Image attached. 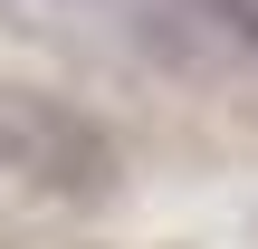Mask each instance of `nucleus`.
Here are the masks:
<instances>
[{
    "mask_svg": "<svg viewBox=\"0 0 258 249\" xmlns=\"http://www.w3.org/2000/svg\"><path fill=\"white\" fill-rule=\"evenodd\" d=\"M191 10H201L211 29H230L239 48H258V0H191Z\"/></svg>",
    "mask_w": 258,
    "mask_h": 249,
    "instance_id": "obj_2",
    "label": "nucleus"
},
{
    "mask_svg": "<svg viewBox=\"0 0 258 249\" xmlns=\"http://www.w3.org/2000/svg\"><path fill=\"white\" fill-rule=\"evenodd\" d=\"M0 173L57 202H96L115 182V134L48 86H0Z\"/></svg>",
    "mask_w": 258,
    "mask_h": 249,
    "instance_id": "obj_1",
    "label": "nucleus"
}]
</instances>
